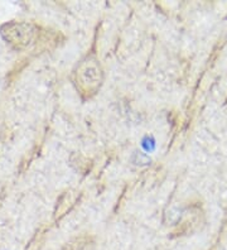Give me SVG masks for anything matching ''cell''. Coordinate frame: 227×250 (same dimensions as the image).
I'll return each mask as SVG.
<instances>
[{"mask_svg":"<svg viewBox=\"0 0 227 250\" xmlns=\"http://www.w3.org/2000/svg\"><path fill=\"white\" fill-rule=\"evenodd\" d=\"M103 73L96 58L86 57L75 71V83L80 94L85 98L94 96L101 87Z\"/></svg>","mask_w":227,"mask_h":250,"instance_id":"cell-1","label":"cell"},{"mask_svg":"<svg viewBox=\"0 0 227 250\" xmlns=\"http://www.w3.org/2000/svg\"><path fill=\"white\" fill-rule=\"evenodd\" d=\"M68 250H94V241L90 238H79L67 245Z\"/></svg>","mask_w":227,"mask_h":250,"instance_id":"cell-2","label":"cell"}]
</instances>
